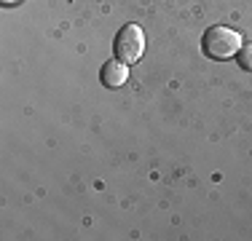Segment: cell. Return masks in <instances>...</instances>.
Masks as SVG:
<instances>
[{
	"mask_svg": "<svg viewBox=\"0 0 252 241\" xmlns=\"http://www.w3.org/2000/svg\"><path fill=\"white\" fill-rule=\"evenodd\" d=\"M3 3H5V5H11V3H16V0H3Z\"/></svg>",
	"mask_w": 252,
	"mask_h": 241,
	"instance_id": "5b68a950",
	"label": "cell"
},
{
	"mask_svg": "<svg viewBox=\"0 0 252 241\" xmlns=\"http://www.w3.org/2000/svg\"><path fill=\"white\" fill-rule=\"evenodd\" d=\"M102 86L107 89H121L126 81H129V64H124L121 59H113V62H105V67L99 72Z\"/></svg>",
	"mask_w": 252,
	"mask_h": 241,
	"instance_id": "3957f363",
	"label": "cell"
},
{
	"mask_svg": "<svg viewBox=\"0 0 252 241\" xmlns=\"http://www.w3.org/2000/svg\"><path fill=\"white\" fill-rule=\"evenodd\" d=\"M236 62L242 70L252 72V43H242V48H239V54H236Z\"/></svg>",
	"mask_w": 252,
	"mask_h": 241,
	"instance_id": "277c9868",
	"label": "cell"
},
{
	"mask_svg": "<svg viewBox=\"0 0 252 241\" xmlns=\"http://www.w3.org/2000/svg\"><path fill=\"white\" fill-rule=\"evenodd\" d=\"M116 59H121L124 64H134L142 59L145 54V32L137 24H124L116 35V43H113Z\"/></svg>",
	"mask_w": 252,
	"mask_h": 241,
	"instance_id": "7a4b0ae2",
	"label": "cell"
},
{
	"mask_svg": "<svg viewBox=\"0 0 252 241\" xmlns=\"http://www.w3.org/2000/svg\"><path fill=\"white\" fill-rule=\"evenodd\" d=\"M239 48H242V35H239L236 30H231V27L218 24V27H209L207 32H204L201 51L207 54L209 59H218V62H223V59L236 57Z\"/></svg>",
	"mask_w": 252,
	"mask_h": 241,
	"instance_id": "6da1fadb",
	"label": "cell"
}]
</instances>
